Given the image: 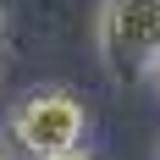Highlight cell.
Listing matches in <instances>:
<instances>
[{
	"mask_svg": "<svg viewBox=\"0 0 160 160\" xmlns=\"http://www.w3.org/2000/svg\"><path fill=\"white\" fill-rule=\"evenodd\" d=\"M83 132H88V111H83L78 94L66 88H33L28 99H17L11 116H6V144L22 160H55L83 149Z\"/></svg>",
	"mask_w": 160,
	"mask_h": 160,
	"instance_id": "cell-1",
	"label": "cell"
},
{
	"mask_svg": "<svg viewBox=\"0 0 160 160\" xmlns=\"http://www.w3.org/2000/svg\"><path fill=\"white\" fill-rule=\"evenodd\" d=\"M99 61L116 83L144 78L160 61V0H105L99 6Z\"/></svg>",
	"mask_w": 160,
	"mask_h": 160,
	"instance_id": "cell-2",
	"label": "cell"
},
{
	"mask_svg": "<svg viewBox=\"0 0 160 160\" xmlns=\"http://www.w3.org/2000/svg\"><path fill=\"white\" fill-rule=\"evenodd\" d=\"M55 160H94L88 149H72V155H55Z\"/></svg>",
	"mask_w": 160,
	"mask_h": 160,
	"instance_id": "cell-3",
	"label": "cell"
},
{
	"mask_svg": "<svg viewBox=\"0 0 160 160\" xmlns=\"http://www.w3.org/2000/svg\"><path fill=\"white\" fill-rule=\"evenodd\" d=\"M149 78H155V88H160V61H155V66H149Z\"/></svg>",
	"mask_w": 160,
	"mask_h": 160,
	"instance_id": "cell-4",
	"label": "cell"
},
{
	"mask_svg": "<svg viewBox=\"0 0 160 160\" xmlns=\"http://www.w3.org/2000/svg\"><path fill=\"white\" fill-rule=\"evenodd\" d=\"M0 55H6V39H0Z\"/></svg>",
	"mask_w": 160,
	"mask_h": 160,
	"instance_id": "cell-5",
	"label": "cell"
},
{
	"mask_svg": "<svg viewBox=\"0 0 160 160\" xmlns=\"http://www.w3.org/2000/svg\"><path fill=\"white\" fill-rule=\"evenodd\" d=\"M0 160H11V155H0Z\"/></svg>",
	"mask_w": 160,
	"mask_h": 160,
	"instance_id": "cell-6",
	"label": "cell"
}]
</instances>
